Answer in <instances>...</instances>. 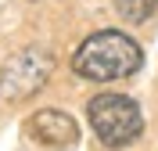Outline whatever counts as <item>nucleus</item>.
<instances>
[{
    "label": "nucleus",
    "instance_id": "f257e3e1",
    "mask_svg": "<svg viewBox=\"0 0 158 151\" xmlns=\"http://www.w3.org/2000/svg\"><path fill=\"white\" fill-rule=\"evenodd\" d=\"M140 65H144V50L137 47V40H129L118 29H101L86 36L72 54V72L79 79H94V83L126 79Z\"/></svg>",
    "mask_w": 158,
    "mask_h": 151
},
{
    "label": "nucleus",
    "instance_id": "f03ea898",
    "mask_svg": "<svg viewBox=\"0 0 158 151\" xmlns=\"http://www.w3.org/2000/svg\"><path fill=\"white\" fill-rule=\"evenodd\" d=\"M86 115H90V126L97 133V141L111 151L133 144L144 133V115H140L137 101L122 97V94H101V97H94L86 104Z\"/></svg>",
    "mask_w": 158,
    "mask_h": 151
},
{
    "label": "nucleus",
    "instance_id": "7ed1b4c3",
    "mask_svg": "<svg viewBox=\"0 0 158 151\" xmlns=\"http://www.w3.org/2000/svg\"><path fill=\"white\" fill-rule=\"evenodd\" d=\"M50 72H54V54L47 47H22L0 69V101L4 104H22V101L36 97L47 86Z\"/></svg>",
    "mask_w": 158,
    "mask_h": 151
},
{
    "label": "nucleus",
    "instance_id": "20e7f679",
    "mask_svg": "<svg viewBox=\"0 0 158 151\" xmlns=\"http://www.w3.org/2000/svg\"><path fill=\"white\" fill-rule=\"evenodd\" d=\"M25 130H29L32 141L47 144V148H72V144L79 141V126L72 115H65V111H36L29 122H25Z\"/></svg>",
    "mask_w": 158,
    "mask_h": 151
},
{
    "label": "nucleus",
    "instance_id": "39448f33",
    "mask_svg": "<svg viewBox=\"0 0 158 151\" xmlns=\"http://www.w3.org/2000/svg\"><path fill=\"white\" fill-rule=\"evenodd\" d=\"M155 4L158 0H115V11H118V18H126L129 25H140V22L151 18Z\"/></svg>",
    "mask_w": 158,
    "mask_h": 151
}]
</instances>
